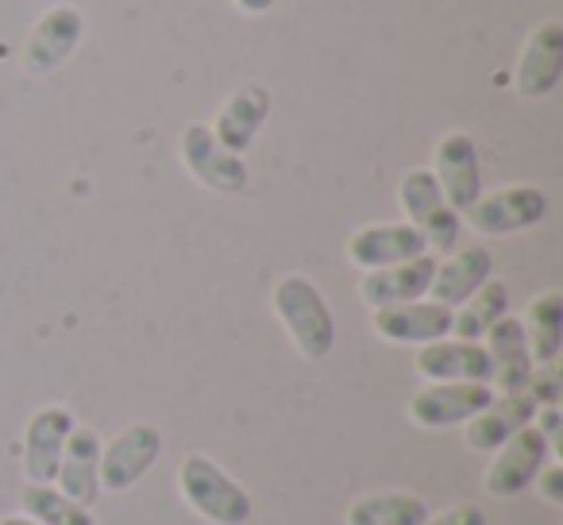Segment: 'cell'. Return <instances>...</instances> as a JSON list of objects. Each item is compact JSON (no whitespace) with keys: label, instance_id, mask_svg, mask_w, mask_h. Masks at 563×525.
I'll use <instances>...</instances> for the list:
<instances>
[{"label":"cell","instance_id":"cell-3","mask_svg":"<svg viewBox=\"0 0 563 525\" xmlns=\"http://www.w3.org/2000/svg\"><path fill=\"white\" fill-rule=\"evenodd\" d=\"M398 205L406 220L424 236L429 251H455L463 232V217L444 201L432 171H409L398 182Z\"/></svg>","mask_w":563,"mask_h":525},{"label":"cell","instance_id":"cell-14","mask_svg":"<svg viewBox=\"0 0 563 525\" xmlns=\"http://www.w3.org/2000/svg\"><path fill=\"white\" fill-rule=\"evenodd\" d=\"M74 414L66 406H43L27 417L24 429V475L27 483H55L66 437L74 433Z\"/></svg>","mask_w":563,"mask_h":525},{"label":"cell","instance_id":"cell-28","mask_svg":"<svg viewBox=\"0 0 563 525\" xmlns=\"http://www.w3.org/2000/svg\"><path fill=\"white\" fill-rule=\"evenodd\" d=\"M532 425H537V433L548 440V448L552 452H560V433H563V414L560 406H537V414H532Z\"/></svg>","mask_w":563,"mask_h":525},{"label":"cell","instance_id":"cell-7","mask_svg":"<svg viewBox=\"0 0 563 525\" xmlns=\"http://www.w3.org/2000/svg\"><path fill=\"white\" fill-rule=\"evenodd\" d=\"M163 456V433L151 422H135L120 429L101 448V486L104 491H128L135 486Z\"/></svg>","mask_w":563,"mask_h":525},{"label":"cell","instance_id":"cell-1","mask_svg":"<svg viewBox=\"0 0 563 525\" xmlns=\"http://www.w3.org/2000/svg\"><path fill=\"white\" fill-rule=\"evenodd\" d=\"M274 314L286 325L294 348L309 363L329 360L332 344H336V321H332V309L324 302V294L306 275H286L274 286Z\"/></svg>","mask_w":563,"mask_h":525},{"label":"cell","instance_id":"cell-6","mask_svg":"<svg viewBox=\"0 0 563 525\" xmlns=\"http://www.w3.org/2000/svg\"><path fill=\"white\" fill-rule=\"evenodd\" d=\"M463 217L471 220L478 236H514L525 228H537L548 217V197L540 186H506L483 194Z\"/></svg>","mask_w":563,"mask_h":525},{"label":"cell","instance_id":"cell-31","mask_svg":"<svg viewBox=\"0 0 563 525\" xmlns=\"http://www.w3.org/2000/svg\"><path fill=\"white\" fill-rule=\"evenodd\" d=\"M0 525H40V522H32V517H0Z\"/></svg>","mask_w":563,"mask_h":525},{"label":"cell","instance_id":"cell-5","mask_svg":"<svg viewBox=\"0 0 563 525\" xmlns=\"http://www.w3.org/2000/svg\"><path fill=\"white\" fill-rule=\"evenodd\" d=\"M86 40V17L74 4H55L40 17V24L32 28L24 47V66L35 78H47V74L63 70L74 58V51Z\"/></svg>","mask_w":563,"mask_h":525},{"label":"cell","instance_id":"cell-17","mask_svg":"<svg viewBox=\"0 0 563 525\" xmlns=\"http://www.w3.org/2000/svg\"><path fill=\"white\" fill-rule=\"evenodd\" d=\"M55 483L66 499L86 510L101 499V437L89 425H74V433L66 437Z\"/></svg>","mask_w":563,"mask_h":525},{"label":"cell","instance_id":"cell-20","mask_svg":"<svg viewBox=\"0 0 563 525\" xmlns=\"http://www.w3.org/2000/svg\"><path fill=\"white\" fill-rule=\"evenodd\" d=\"M494 275V255L483 248V243H471V248H460L437 263L432 271V283H429V298L440 302V306L455 309Z\"/></svg>","mask_w":563,"mask_h":525},{"label":"cell","instance_id":"cell-21","mask_svg":"<svg viewBox=\"0 0 563 525\" xmlns=\"http://www.w3.org/2000/svg\"><path fill=\"white\" fill-rule=\"evenodd\" d=\"M483 340H486V356H490V368H494L490 386H498L494 394L525 391V383H529V375H532V352H529V340H525V325L506 314Z\"/></svg>","mask_w":563,"mask_h":525},{"label":"cell","instance_id":"cell-19","mask_svg":"<svg viewBox=\"0 0 563 525\" xmlns=\"http://www.w3.org/2000/svg\"><path fill=\"white\" fill-rule=\"evenodd\" d=\"M424 251H429V243L409 220H401V225H367L347 240V259L363 271L394 267V263H406V259H417Z\"/></svg>","mask_w":563,"mask_h":525},{"label":"cell","instance_id":"cell-24","mask_svg":"<svg viewBox=\"0 0 563 525\" xmlns=\"http://www.w3.org/2000/svg\"><path fill=\"white\" fill-rule=\"evenodd\" d=\"M429 517V502L417 494H363L347 506V525H421Z\"/></svg>","mask_w":563,"mask_h":525},{"label":"cell","instance_id":"cell-16","mask_svg":"<svg viewBox=\"0 0 563 525\" xmlns=\"http://www.w3.org/2000/svg\"><path fill=\"white\" fill-rule=\"evenodd\" d=\"M271 109H274L271 89L258 86V81H251V86L235 89V94L220 105L217 120H212L209 128H212V135L220 140V147H228L232 155H243V151L255 143V135L263 132Z\"/></svg>","mask_w":563,"mask_h":525},{"label":"cell","instance_id":"cell-4","mask_svg":"<svg viewBox=\"0 0 563 525\" xmlns=\"http://www.w3.org/2000/svg\"><path fill=\"white\" fill-rule=\"evenodd\" d=\"M178 151L189 178H197L212 194H243L247 189L251 171L243 163V155H232L228 147H220V140L212 135L209 124H189L181 132Z\"/></svg>","mask_w":563,"mask_h":525},{"label":"cell","instance_id":"cell-12","mask_svg":"<svg viewBox=\"0 0 563 525\" xmlns=\"http://www.w3.org/2000/svg\"><path fill=\"white\" fill-rule=\"evenodd\" d=\"M371 329L386 340V344H432V340L452 337V309L440 302H401V306L371 309Z\"/></svg>","mask_w":563,"mask_h":525},{"label":"cell","instance_id":"cell-15","mask_svg":"<svg viewBox=\"0 0 563 525\" xmlns=\"http://www.w3.org/2000/svg\"><path fill=\"white\" fill-rule=\"evenodd\" d=\"M440 259L437 255H417L406 263H394V267H378L367 271L360 283V298L367 309H386V306H401V302H417L429 298V283L432 271H437Z\"/></svg>","mask_w":563,"mask_h":525},{"label":"cell","instance_id":"cell-22","mask_svg":"<svg viewBox=\"0 0 563 525\" xmlns=\"http://www.w3.org/2000/svg\"><path fill=\"white\" fill-rule=\"evenodd\" d=\"M525 340H529L532 363H555L563 352V294L544 291L529 302L525 317Z\"/></svg>","mask_w":563,"mask_h":525},{"label":"cell","instance_id":"cell-27","mask_svg":"<svg viewBox=\"0 0 563 525\" xmlns=\"http://www.w3.org/2000/svg\"><path fill=\"white\" fill-rule=\"evenodd\" d=\"M421 525H486V514L475 502H460V506L444 510V514H429Z\"/></svg>","mask_w":563,"mask_h":525},{"label":"cell","instance_id":"cell-11","mask_svg":"<svg viewBox=\"0 0 563 525\" xmlns=\"http://www.w3.org/2000/svg\"><path fill=\"white\" fill-rule=\"evenodd\" d=\"M490 398V383H424L409 398V422L421 429H448V425L471 422Z\"/></svg>","mask_w":563,"mask_h":525},{"label":"cell","instance_id":"cell-29","mask_svg":"<svg viewBox=\"0 0 563 525\" xmlns=\"http://www.w3.org/2000/svg\"><path fill=\"white\" fill-rule=\"evenodd\" d=\"M537 479H540V494H544V502L563 506V468H560V463H552V468H540Z\"/></svg>","mask_w":563,"mask_h":525},{"label":"cell","instance_id":"cell-13","mask_svg":"<svg viewBox=\"0 0 563 525\" xmlns=\"http://www.w3.org/2000/svg\"><path fill=\"white\" fill-rule=\"evenodd\" d=\"M413 368L429 383H490L494 379L486 348L478 340H460V337L421 344L413 356Z\"/></svg>","mask_w":563,"mask_h":525},{"label":"cell","instance_id":"cell-25","mask_svg":"<svg viewBox=\"0 0 563 525\" xmlns=\"http://www.w3.org/2000/svg\"><path fill=\"white\" fill-rule=\"evenodd\" d=\"M20 510L24 517L40 525H97V517L86 506H78L74 499H66L58 486L51 483H32L20 494Z\"/></svg>","mask_w":563,"mask_h":525},{"label":"cell","instance_id":"cell-26","mask_svg":"<svg viewBox=\"0 0 563 525\" xmlns=\"http://www.w3.org/2000/svg\"><path fill=\"white\" fill-rule=\"evenodd\" d=\"M525 394H529L537 406H560V394H563V379L555 363H532V375L525 383Z\"/></svg>","mask_w":563,"mask_h":525},{"label":"cell","instance_id":"cell-18","mask_svg":"<svg viewBox=\"0 0 563 525\" xmlns=\"http://www.w3.org/2000/svg\"><path fill=\"white\" fill-rule=\"evenodd\" d=\"M532 414H537V402H532L525 391L494 394L471 422H463L467 425V429H463V440H467L471 452L490 456V452H498L517 429H525V425L532 422Z\"/></svg>","mask_w":563,"mask_h":525},{"label":"cell","instance_id":"cell-9","mask_svg":"<svg viewBox=\"0 0 563 525\" xmlns=\"http://www.w3.org/2000/svg\"><path fill=\"white\" fill-rule=\"evenodd\" d=\"M563 81V24L560 20H544L529 32L517 58L514 86L525 101H544L560 89Z\"/></svg>","mask_w":563,"mask_h":525},{"label":"cell","instance_id":"cell-10","mask_svg":"<svg viewBox=\"0 0 563 525\" xmlns=\"http://www.w3.org/2000/svg\"><path fill=\"white\" fill-rule=\"evenodd\" d=\"M548 456H552V448H548V440L537 433V425L529 422L494 452L490 468H486V475H483L486 494H494V499H514V494H521L525 486L537 479V471L548 463Z\"/></svg>","mask_w":563,"mask_h":525},{"label":"cell","instance_id":"cell-23","mask_svg":"<svg viewBox=\"0 0 563 525\" xmlns=\"http://www.w3.org/2000/svg\"><path fill=\"white\" fill-rule=\"evenodd\" d=\"M509 314V291L498 278H486L463 306L452 309V332L460 340H483Z\"/></svg>","mask_w":563,"mask_h":525},{"label":"cell","instance_id":"cell-30","mask_svg":"<svg viewBox=\"0 0 563 525\" xmlns=\"http://www.w3.org/2000/svg\"><path fill=\"white\" fill-rule=\"evenodd\" d=\"M274 4H278V0H235V9H240L243 17H266Z\"/></svg>","mask_w":563,"mask_h":525},{"label":"cell","instance_id":"cell-2","mask_svg":"<svg viewBox=\"0 0 563 525\" xmlns=\"http://www.w3.org/2000/svg\"><path fill=\"white\" fill-rule=\"evenodd\" d=\"M178 491H181V499H186V506L197 510L209 525H247L251 514H255L251 494L243 491L224 468H217V463L201 452L181 460Z\"/></svg>","mask_w":563,"mask_h":525},{"label":"cell","instance_id":"cell-8","mask_svg":"<svg viewBox=\"0 0 563 525\" xmlns=\"http://www.w3.org/2000/svg\"><path fill=\"white\" fill-rule=\"evenodd\" d=\"M432 178H437L444 201L455 212H467L483 197V166H478V147L467 132H448L432 151Z\"/></svg>","mask_w":563,"mask_h":525}]
</instances>
